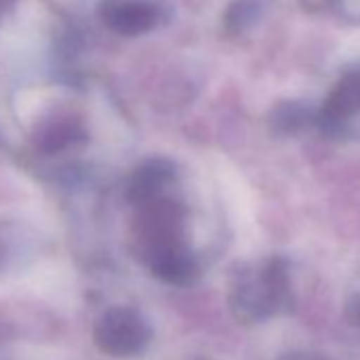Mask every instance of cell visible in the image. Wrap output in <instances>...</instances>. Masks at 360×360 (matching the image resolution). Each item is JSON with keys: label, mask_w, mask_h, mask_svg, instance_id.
Here are the masks:
<instances>
[{"label": "cell", "mask_w": 360, "mask_h": 360, "mask_svg": "<svg viewBox=\"0 0 360 360\" xmlns=\"http://www.w3.org/2000/svg\"><path fill=\"white\" fill-rule=\"evenodd\" d=\"M295 292L288 263L280 257L240 271L229 290V309L242 324H261L290 314Z\"/></svg>", "instance_id": "1"}, {"label": "cell", "mask_w": 360, "mask_h": 360, "mask_svg": "<svg viewBox=\"0 0 360 360\" xmlns=\"http://www.w3.org/2000/svg\"><path fill=\"white\" fill-rule=\"evenodd\" d=\"M96 345L115 358L140 356L153 339V328L146 318L134 307H110L94 326Z\"/></svg>", "instance_id": "2"}, {"label": "cell", "mask_w": 360, "mask_h": 360, "mask_svg": "<svg viewBox=\"0 0 360 360\" xmlns=\"http://www.w3.org/2000/svg\"><path fill=\"white\" fill-rule=\"evenodd\" d=\"M183 208L169 200H150L142 204L138 219V238L142 255L148 250L183 242Z\"/></svg>", "instance_id": "3"}, {"label": "cell", "mask_w": 360, "mask_h": 360, "mask_svg": "<svg viewBox=\"0 0 360 360\" xmlns=\"http://www.w3.org/2000/svg\"><path fill=\"white\" fill-rule=\"evenodd\" d=\"M144 261L155 278L172 286H191L200 278V261L185 246V242L148 250Z\"/></svg>", "instance_id": "4"}, {"label": "cell", "mask_w": 360, "mask_h": 360, "mask_svg": "<svg viewBox=\"0 0 360 360\" xmlns=\"http://www.w3.org/2000/svg\"><path fill=\"white\" fill-rule=\"evenodd\" d=\"M360 112V70L347 72L330 91L324 108L320 112V127L326 131H335L345 119Z\"/></svg>", "instance_id": "5"}, {"label": "cell", "mask_w": 360, "mask_h": 360, "mask_svg": "<svg viewBox=\"0 0 360 360\" xmlns=\"http://www.w3.org/2000/svg\"><path fill=\"white\" fill-rule=\"evenodd\" d=\"M106 22L121 34H142L157 24V9L144 0H115L106 7Z\"/></svg>", "instance_id": "6"}, {"label": "cell", "mask_w": 360, "mask_h": 360, "mask_svg": "<svg viewBox=\"0 0 360 360\" xmlns=\"http://www.w3.org/2000/svg\"><path fill=\"white\" fill-rule=\"evenodd\" d=\"M174 176V165L165 159H153L144 163L131 183V200L136 204H146L150 200H157L163 187L169 183Z\"/></svg>", "instance_id": "7"}, {"label": "cell", "mask_w": 360, "mask_h": 360, "mask_svg": "<svg viewBox=\"0 0 360 360\" xmlns=\"http://www.w3.org/2000/svg\"><path fill=\"white\" fill-rule=\"evenodd\" d=\"M271 119H274V125H276L278 129H282V131H295V129H299V127L305 123L307 112H305L303 106L290 102V104L278 106Z\"/></svg>", "instance_id": "8"}, {"label": "cell", "mask_w": 360, "mask_h": 360, "mask_svg": "<svg viewBox=\"0 0 360 360\" xmlns=\"http://www.w3.org/2000/svg\"><path fill=\"white\" fill-rule=\"evenodd\" d=\"M257 7L252 0H236V3L229 7L227 15H225V26L229 32H240L244 30L252 20H255Z\"/></svg>", "instance_id": "9"}, {"label": "cell", "mask_w": 360, "mask_h": 360, "mask_svg": "<svg viewBox=\"0 0 360 360\" xmlns=\"http://www.w3.org/2000/svg\"><path fill=\"white\" fill-rule=\"evenodd\" d=\"M345 318L352 326L360 328V292L352 295L345 303Z\"/></svg>", "instance_id": "10"}, {"label": "cell", "mask_w": 360, "mask_h": 360, "mask_svg": "<svg viewBox=\"0 0 360 360\" xmlns=\"http://www.w3.org/2000/svg\"><path fill=\"white\" fill-rule=\"evenodd\" d=\"M278 360H328L322 354L316 352H305V349H297V352H288L284 356H280Z\"/></svg>", "instance_id": "11"}, {"label": "cell", "mask_w": 360, "mask_h": 360, "mask_svg": "<svg viewBox=\"0 0 360 360\" xmlns=\"http://www.w3.org/2000/svg\"><path fill=\"white\" fill-rule=\"evenodd\" d=\"M305 3V7H309V9H320L322 5H324V0H303Z\"/></svg>", "instance_id": "12"}, {"label": "cell", "mask_w": 360, "mask_h": 360, "mask_svg": "<svg viewBox=\"0 0 360 360\" xmlns=\"http://www.w3.org/2000/svg\"><path fill=\"white\" fill-rule=\"evenodd\" d=\"M198 360H210V358H198Z\"/></svg>", "instance_id": "13"}]
</instances>
